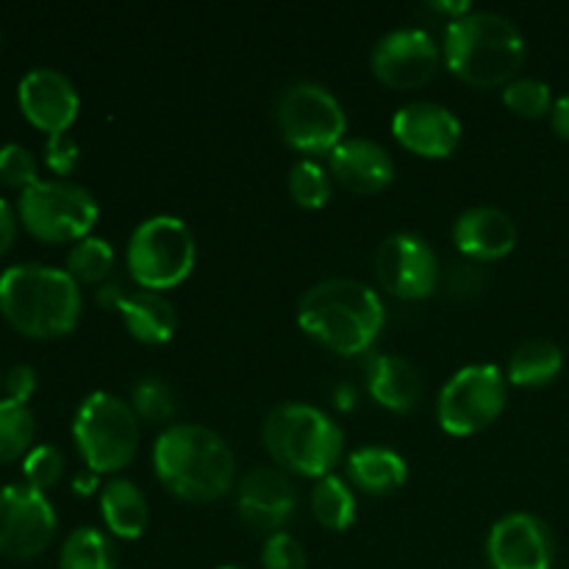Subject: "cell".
<instances>
[{"label":"cell","mask_w":569,"mask_h":569,"mask_svg":"<svg viewBox=\"0 0 569 569\" xmlns=\"http://www.w3.org/2000/svg\"><path fill=\"white\" fill-rule=\"evenodd\" d=\"M33 442V415L26 403L0 398V465L28 456Z\"/></svg>","instance_id":"83f0119b"},{"label":"cell","mask_w":569,"mask_h":569,"mask_svg":"<svg viewBox=\"0 0 569 569\" xmlns=\"http://www.w3.org/2000/svg\"><path fill=\"white\" fill-rule=\"evenodd\" d=\"M131 409L144 422H170L178 411V398L167 381L156 376H142L131 389Z\"/></svg>","instance_id":"f546056e"},{"label":"cell","mask_w":569,"mask_h":569,"mask_svg":"<svg viewBox=\"0 0 569 569\" xmlns=\"http://www.w3.org/2000/svg\"><path fill=\"white\" fill-rule=\"evenodd\" d=\"M78 156H81V148H78V142L67 131L50 133L48 142H44V164L56 176H70L78 164Z\"/></svg>","instance_id":"e575fe53"},{"label":"cell","mask_w":569,"mask_h":569,"mask_svg":"<svg viewBox=\"0 0 569 569\" xmlns=\"http://www.w3.org/2000/svg\"><path fill=\"white\" fill-rule=\"evenodd\" d=\"M506 409V376L495 365H467L448 378L437 398V417L450 437H470L492 426Z\"/></svg>","instance_id":"30bf717a"},{"label":"cell","mask_w":569,"mask_h":569,"mask_svg":"<svg viewBox=\"0 0 569 569\" xmlns=\"http://www.w3.org/2000/svg\"><path fill=\"white\" fill-rule=\"evenodd\" d=\"M59 569H117L114 542L98 528H76L61 545Z\"/></svg>","instance_id":"484cf974"},{"label":"cell","mask_w":569,"mask_h":569,"mask_svg":"<svg viewBox=\"0 0 569 569\" xmlns=\"http://www.w3.org/2000/svg\"><path fill=\"white\" fill-rule=\"evenodd\" d=\"M56 533L53 503L28 483L0 487V556L26 561L42 553Z\"/></svg>","instance_id":"8fae6325"},{"label":"cell","mask_w":569,"mask_h":569,"mask_svg":"<svg viewBox=\"0 0 569 569\" xmlns=\"http://www.w3.org/2000/svg\"><path fill=\"white\" fill-rule=\"evenodd\" d=\"M17 214L28 233L42 242H78L98 222V200L81 183L39 178L20 192Z\"/></svg>","instance_id":"9c48e42d"},{"label":"cell","mask_w":569,"mask_h":569,"mask_svg":"<svg viewBox=\"0 0 569 569\" xmlns=\"http://www.w3.org/2000/svg\"><path fill=\"white\" fill-rule=\"evenodd\" d=\"M487 559L492 569H553V531L528 511H511L489 531Z\"/></svg>","instance_id":"5bb4252c"},{"label":"cell","mask_w":569,"mask_h":569,"mask_svg":"<svg viewBox=\"0 0 569 569\" xmlns=\"http://www.w3.org/2000/svg\"><path fill=\"white\" fill-rule=\"evenodd\" d=\"M156 478L176 498L189 503H209L233 489L237 459L214 428L198 422H176L156 437Z\"/></svg>","instance_id":"6da1fadb"},{"label":"cell","mask_w":569,"mask_h":569,"mask_svg":"<svg viewBox=\"0 0 569 569\" xmlns=\"http://www.w3.org/2000/svg\"><path fill=\"white\" fill-rule=\"evenodd\" d=\"M367 389L389 411H411L422 398L420 370L398 353H378L367 361Z\"/></svg>","instance_id":"ffe728a7"},{"label":"cell","mask_w":569,"mask_h":569,"mask_svg":"<svg viewBox=\"0 0 569 569\" xmlns=\"http://www.w3.org/2000/svg\"><path fill=\"white\" fill-rule=\"evenodd\" d=\"M120 315L128 333L144 345L170 342L178 328V311L172 300L167 295L153 292V289L128 292L120 303Z\"/></svg>","instance_id":"44dd1931"},{"label":"cell","mask_w":569,"mask_h":569,"mask_svg":"<svg viewBox=\"0 0 569 569\" xmlns=\"http://www.w3.org/2000/svg\"><path fill=\"white\" fill-rule=\"evenodd\" d=\"M17 100L31 126L39 131L64 133L76 122L81 98L64 72L53 67H33L17 83Z\"/></svg>","instance_id":"2e32d148"},{"label":"cell","mask_w":569,"mask_h":569,"mask_svg":"<svg viewBox=\"0 0 569 569\" xmlns=\"http://www.w3.org/2000/svg\"><path fill=\"white\" fill-rule=\"evenodd\" d=\"M94 487H98V472L92 470H89V476L87 472H81V476H76V481H72V489H76L78 495H89Z\"/></svg>","instance_id":"b9f144b4"},{"label":"cell","mask_w":569,"mask_h":569,"mask_svg":"<svg viewBox=\"0 0 569 569\" xmlns=\"http://www.w3.org/2000/svg\"><path fill=\"white\" fill-rule=\"evenodd\" d=\"M214 569H244V567H237V565H222V567H214Z\"/></svg>","instance_id":"7bdbcfd3"},{"label":"cell","mask_w":569,"mask_h":569,"mask_svg":"<svg viewBox=\"0 0 569 569\" xmlns=\"http://www.w3.org/2000/svg\"><path fill=\"white\" fill-rule=\"evenodd\" d=\"M61 472H64V456L56 445H37L22 459V478H26L28 487L39 489V492L53 487Z\"/></svg>","instance_id":"1f68e13d"},{"label":"cell","mask_w":569,"mask_h":569,"mask_svg":"<svg viewBox=\"0 0 569 569\" xmlns=\"http://www.w3.org/2000/svg\"><path fill=\"white\" fill-rule=\"evenodd\" d=\"M392 133L411 153L445 159L461 144V120L442 103L415 100L395 111Z\"/></svg>","instance_id":"e0dca14e"},{"label":"cell","mask_w":569,"mask_h":569,"mask_svg":"<svg viewBox=\"0 0 569 569\" xmlns=\"http://www.w3.org/2000/svg\"><path fill=\"white\" fill-rule=\"evenodd\" d=\"M261 439L278 467L309 478L331 476L345 450L342 428L311 403H278L261 422Z\"/></svg>","instance_id":"5b68a950"},{"label":"cell","mask_w":569,"mask_h":569,"mask_svg":"<svg viewBox=\"0 0 569 569\" xmlns=\"http://www.w3.org/2000/svg\"><path fill=\"white\" fill-rule=\"evenodd\" d=\"M126 300L122 295V283L120 281H103L98 289V303L103 309H120V303Z\"/></svg>","instance_id":"ab89813d"},{"label":"cell","mask_w":569,"mask_h":569,"mask_svg":"<svg viewBox=\"0 0 569 569\" xmlns=\"http://www.w3.org/2000/svg\"><path fill=\"white\" fill-rule=\"evenodd\" d=\"M114 270V250L103 237H83L67 253V272L78 283H103Z\"/></svg>","instance_id":"4316f807"},{"label":"cell","mask_w":569,"mask_h":569,"mask_svg":"<svg viewBox=\"0 0 569 569\" xmlns=\"http://www.w3.org/2000/svg\"><path fill=\"white\" fill-rule=\"evenodd\" d=\"M565 370V353L550 339H526L509 359V383L526 389L548 387Z\"/></svg>","instance_id":"cb8c5ba5"},{"label":"cell","mask_w":569,"mask_h":569,"mask_svg":"<svg viewBox=\"0 0 569 569\" xmlns=\"http://www.w3.org/2000/svg\"><path fill=\"white\" fill-rule=\"evenodd\" d=\"M237 511L256 531H283L298 511V487L287 470L253 467L237 483Z\"/></svg>","instance_id":"9a60e30c"},{"label":"cell","mask_w":569,"mask_h":569,"mask_svg":"<svg viewBox=\"0 0 569 569\" xmlns=\"http://www.w3.org/2000/svg\"><path fill=\"white\" fill-rule=\"evenodd\" d=\"M311 515L317 517V522L331 531H345V528L353 526L356 520V495L345 478L339 476H322L320 481L311 489Z\"/></svg>","instance_id":"d4e9b609"},{"label":"cell","mask_w":569,"mask_h":569,"mask_svg":"<svg viewBox=\"0 0 569 569\" xmlns=\"http://www.w3.org/2000/svg\"><path fill=\"white\" fill-rule=\"evenodd\" d=\"M17 237V211L6 198H0V256L14 244Z\"/></svg>","instance_id":"74e56055"},{"label":"cell","mask_w":569,"mask_h":569,"mask_svg":"<svg viewBox=\"0 0 569 569\" xmlns=\"http://www.w3.org/2000/svg\"><path fill=\"white\" fill-rule=\"evenodd\" d=\"M442 48L422 28H395L383 33L370 53V67L378 81L392 89H417L437 72Z\"/></svg>","instance_id":"4fadbf2b"},{"label":"cell","mask_w":569,"mask_h":569,"mask_svg":"<svg viewBox=\"0 0 569 569\" xmlns=\"http://www.w3.org/2000/svg\"><path fill=\"white\" fill-rule=\"evenodd\" d=\"M0 181L9 187L28 189L37 183V156L20 142H9L0 148Z\"/></svg>","instance_id":"d6a6232c"},{"label":"cell","mask_w":569,"mask_h":569,"mask_svg":"<svg viewBox=\"0 0 569 569\" xmlns=\"http://www.w3.org/2000/svg\"><path fill=\"white\" fill-rule=\"evenodd\" d=\"M550 120H553L556 133L569 142V92L561 94V98L556 100L553 111H550Z\"/></svg>","instance_id":"f35d334b"},{"label":"cell","mask_w":569,"mask_h":569,"mask_svg":"<svg viewBox=\"0 0 569 569\" xmlns=\"http://www.w3.org/2000/svg\"><path fill=\"white\" fill-rule=\"evenodd\" d=\"M289 194L303 209H322L331 200V172L315 159H298L289 170Z\"/></svg>","instance_id":"f1b7e54d"},{"label":"cell","mask_w":569,"mask_h":569,"mask_svg":"<svg viewBox=\"0 0 569 569\" xmlns=\"http://www.w3.org/2000/svg\"><path fill=\"white\" fill-rule=\"evenodd\" d=\"M276 126L287 144L303 153H331L348 131V114L331 89L295 81L278 94Z\"/></svg>","instance_id":"ba28073f"},{"label":"cell","mask_w":569,"mask_h":569,"mask_svg":"<svg viewBox=\"0 0 569 569\" xmlns=\"http://www.w3.org/2000/svg\"><path fill=\"white\" fill-rule=\"evenodd\" d=\"M72 439L92 472H120L137 456L139 417L128 400L98 389L81 400L72 420Z\"/></svg>","instance_id":"8992f818"},{"label":"cell","mask_w":569,"mask_h":569,"mask_svg":"<svg viewBox=\"0 0 569 569\" xmlns=\"http://www.w3.org/2000/svg\"><path fill=\"white\" fill-rule=\"evenodd\" d=\"M100 515L106 528L120 539H139L150 522L148 500L128 478H114L100 489Z\"/></svg>","instance_id":"603a6c76"},{"label":"cell","mask_w":569,"mask_h":569,"mask_svg":"<svg viewBox=\"0 0 569 569\" xmlns=\"http://www.w3.org/2000/svg\"><path fill=\"white\" fill-rule=\"evenodd\" d=\"M431 9L439 11V14H448L450 20H456V17H461V14H467V11H472L467 0H456V3H442V0H433Z\"/></svg>","instance_id":"60d3db41"},{"label":"cell","mask_w":569,"mask_h":569,"mask_svg":"<svg viewBox=\"0 0 569 569\" xmlns=\"http://www.w3.org/2000/svg\"><path fill=\"white\" fill-rule=\"evenodd\" d=\"M453 270H450V289L459 295L465 292H476L478 287H481V270H478V264H472V261H456V264H450Z\"/></svg>","instance_id":"8d00e7d4"},{"label":"cell","mask_w":569,"mask_h":569,"mask_svg":"<svg viewBox=\"0 0 569 569\" xmlns=\"http://www.w3.org/2000/svg\"><path fill=\"white\" fill-rule=\"evenodd\" d=\"M331 172L342 187L359 194H372L392 183L395 159L376 139L345 137L331 150Z\"/></svg>","instance_id":"d6986e66"},{"label":"cell","mask_w":569,"mask_h":569,"mask_svg":"<svg viewBox=\"0 0 569 569\" xmlns=\"http://www.w3.org/2000/svg\"><path fill=\"white\" fill-rule=\"evenodd\" d=\"M387 311L372 287L356 278H326L303 292L298 322L333 353L359 356L372 348Z\"/></svg>","instance_id":"7a4b0ae2"},{"label":"cell","mask_w":569,"mask_h":569,"mask_svg":"<svg viewBox=\"0 0 569 569\" xmlns=\"http://www.w3.org/2000/svg\"><path fill=\"white\" fill-rule=\"evenodd\" d=\"M0 311L26 337H64L81 317V289L61 267L14 264L0 272Z\"/></svg>","instance_id":"277c9868"},{"label":"cell","mask_w":569,"mask_h":569,"mask_svg":"<svg viewBox=\"0 0 569 569\" xmlns=\"http://www.w3.org/2000/svg\"><path fill=\"white\" fill-rule=\"evenodd\" d=\"M348 478L353 487L370 495L398 492L409 478V465L403 456L383 445H365L348 456Z\"/></svg>","instance_id":"7402d4cb"},{"label":"cell","mask_w":569,"mask_h":569,"mask_svg":"<svg viewBox=\"0 0 569 569\" xmlns=\"http://www.w3.org/2000/svg\"><path fill=\"white\" fill-rule=\"evenodd\" d=\"M37 392V370L31 365H14L3 378V398L14 403H28Z\"/></svg>","instance_id":"d590c367"},{"label":"cell","mask_w":569,"mask_h":569,"mask_svg":"<svg viewBox=\"0 0 569 569\" xmlns=\"http://www.w3.org/2000/svg\"><path fill=\"white\" fill-rule=\"evenodd\" d=\"M376 276L395 298L420 300L437 289L442 270L437 250L426 239L411 231H398L378 244Z\"/></svg>","instance_id":"7c38bea8"},{"label":"cell","mask_w":569,"mask_h":569,"mask_svg":"<svg viewBox=\"0 0 569 569\" xmlns=\"http://www.w3.org/2000/svg\"><path fill=\"white\" fill-rule=\"evenodd\" d=\"M503 103L520 117H542L553 111V92L542 78L522 76L503 87Z\"/></svg>","instance_id":"4dcf8cb0"},{"label":"cell","mask_w":569,"mask_h":569,"mask_svg":"<svg viewBox=\"0 0 569 569\" xmlns=\"http://www.w3.org/2000/svg\"><path fill=\"white\" fill-rule=\"evenodd\" d=\"M442 56L470 87H506L526 61V37L506 14L467 11L445 28Z\"/></svg>","instance_id":"3957f363"},{"label":"cell","mask_w":569,"mask_h":569,"mask_svg":"<svg viewBox=\"0 0 569 569\" xmlns=\"http://www.w3.org/2000/svg\"><path fill=\"white\" fill-rule=\"evenodd\" d=\"M261 567L264 569H306L309 559H306V550L292 533L276 531L264 539V548H261Z\"/></svg>","instance_id":"836d02e7"},{"label":"cell","mask_w":569,"mask_h":569,"mask_svg":"<svg viewBox=\"0 0 569 569\" xmlns=\"http://www.w3.org/2000/svg\"><path fill=\"white\" fill-rule=\"evenodd\" d=\"M126 259L139 287L161 292L189 278L198 259V242L181 217L153 214L131 231Z\"/></svg>","instance_id":"52a82bcc"},{"label":"cell","mask_w":569,"mask_h":569,"mask_svg":"<svg viewBox=\"0 0 569 569\" xmlns=\"http://www.w3.org/2000/svg\"><path fill=\"white\" fill-rule=\"evenodd\" d=\"M453 242L472 261L503 259L517 244V226L498 206H472L453 222Z\"/></svg>","instance_id":"ac0fdd59"}]
</instances>
